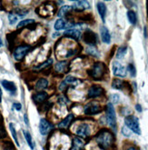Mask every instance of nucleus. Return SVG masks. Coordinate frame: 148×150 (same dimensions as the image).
Segmentation results:
<instances>
[{
  "label": "nucleus",
  "mask_w": 148,
  "mask_h": 150,
  "mask_svg": "<svg viewBox=\"0 0 148 150\" xmlns=\"http://www.w3.org/2000/svg\"><path fill=\"white\" fill-rule=\"evenodd\" d=\"M95 140L101 148L106 150L109 148L114 142V136L108 130H101L95 137Z\"/></svg>",
  "instance_id": "obj_1"
},
{
  "label": "nucleus",
  "mask_w": 148,
  "mask_h": 150,
  "mask_svg": "<svg viewBox=\"0 0 148 150\" xmlns=\"http://www.w3.org/2000/svg\"><path fill=\"white\" fill-rule=\"evenodd\" d=\"M125 124L127 128H129L131 131L137 135H141V128L139 120L135 116H128L125 118Z\"/></svg>",
  "instance_id": "obj_2"
},
{
  "label": "nucleus",
  "mask_w": 148,
  "mask_h": 150,
  "mask_svg": "<svg viewBox=\"0 0 148 150\" xmlns=\"http://www.w3.org/2000/svg\"><path fill=\"white\" fill-rule=\"evenodd\" d=\"M106 119L109 126L114 131H116V117L114 105L111 102H109L106 105Z\"/></svg>",
  "instance_id": "obj_3"
},
{
  "label": "nucleus",
  "mask_w": 148,
  "mask_h": 150,
  "mask_svg": "<svg viewBox=\"0 0 148 150\" xmlns=\"http://www.w3.org/2000/svg\"><path fill=\"white\" fill-rule=\"evenodd\" d=\"M30 49H31V47L29 45H23V46L17 47L15 49L14 54H13L15 59L16 60H21L29 52Z\"/></svg>",
  "instance_id": "obj_4"
},
{
  "label": "nucleus",
  "mask_w": 148,
  "mask_h": 150,
  "mask_svg": "<svg viewBox=\"0 0 148 150\" xmlns=\"http://www.w3.org/2000/svg\"><path fill=\"white\" fill-rule=\"evenodd\" d=\"M104 74V66L103 63H95L91 70V76L94 79H100Z\"/></svg>",
  "instance_id": "obj_5"
},
{
  "label": "nucleus",
  "mask_w": 148,
  "mask_h": 150,
  "mask_svg": "<svg viewBox=\"0 0 148 150\" xmlns=\"http://www.w3.org/2000/svg\"><path fill=\"white\" fill-rule=\"evenodd\" d=\"M113 73L116 76L118 77H125L126 76V69L125 67L122 65L121 63H119L118 61H114L113 62Z\"/></svg>",
  "instance_id": "obj_6"
},
{
  "label": "nucleus",
  "mask_w": 148,
  "mask_h": 150,
  "mask_svg": "<svg viewBox=\"0 0 148 150\" xmlns=\"http://www.w3.org/2000/svg\"><path fill=\"white\" fill-rule=\"evenodd\" d=\"M83 40L85 43H86L87 45H89L90 47H94L95 44L97 43V34L94 33L93 31L87 29L85 34H84V37H83Z\"/></svg>",
  "instance_id": "obj_7"
},
{
  "label": "nucleus",
  "mask_w": 148,
  "mask_h": 150,
  "mask_svg": "<svg viewBox=\"0 0 148 150\" xmlns=\"http://www.w3.org/2000/svg\"><path fill=\"white\" fill-rule=\"evenodd\" d=\"M100 105L97 103V102H90L87 105H85L84 108V112L85 115H89V116H92V115H95L100 112Z\"/></svg>",
  "instance_id": "obj_8"
},
{
  "label": "nucleus",
  "mask_w": 148,
  "mask_h": 150,
  "mask_svg": "<svg viewBox=\"0 0 148 150\" xmlns=\"http://www.w3.org/2000/svg\"><path fill=\"white\" fill-rule=\"evenodd\" d=\"M79 83H80V81L78 80L77 78L74 77L73 76H67L65 78V80L63 82H61V84L59 86V89L64 90L67 86H76Z\"/></svg>",
  "instance_id": "obj_9"
},
{
  "label": "nucleus",
  "mask_w": 148,
  "mask_h": 150,
  "mask_svg": "<svg viewBox=\"0 0 148 150\" xmlns=\"http://www.w3.org/2000/svg\"><path fill=\"white\" fill-rule=\"evenodd\" d=\"M52 128H53V126H52L51 123L48 122L47 119L42 118L40 120V123H39V131H40L41 135H43V136L47 135L49 132L52 130Z\"/></svg>",
  "instance_id": "obj_10"
},
{
  "label": "nucleus",
  "mask_w": 148,
  "mask_h": 150,
  "mask_svg": "<svg viewBox=\"0 0 148 150\" xmlns=\"http://www.w3.org/2000/svg\"><path fill=\"white\" fill-rule=\"evenodd\" d=\"M75 134L80 137H87L90 135V127L87 124H82L76 128Z\"/></svg>",
  "instance_id": "obj_11"
},
{
  "label": "nucleus",
  "mask_w": 148,
  "mask_h": 150,
  "mask_svg": "<svg viewBox=\"0 0 148 150\" xmlns=\"http://www.w3.org/2000/svg\"><path fill=\"white\" fill-rule=\"evenodd\" d=\"M104 90L100 86H92L88 90L89 98H97L103 94Z\"/></svg>",
  "instance_id": "obj_12"
},
{
  "label": "nucleus",
  "mask_w": 148,
  "mask_h": 150,
  "mask_svg": "<svg viewBox=\"0 0 148 150\" xmlns=\"http://www.w3.org/2000/svg\"><path fill=\"white\" fill-rule=\"evenodd\" d=\"M65 36H68L69 38H75V40L80 39L81 38V30L77 29V28H71V29H67L65 33Z\"/></svg>",
  "instance_id": "obj_13"
},
{
  "label": "nucleus",
  "mask_w": 148,
  "mask_h": 150,
  "mask_svg": "<svg viewBox=\"0 0 148 150\" xmlns=\"http://www.w3.org/2000/svg\"><path fill=\"white\" fill-rule=\"evenodd\" d=\"M100 33H101V38L102 41L106 44H110L111 42V35L109 33V30L106 28V26H102L100 29Z\"/></svg>",
  "instance_id": "obj_14"
},
{
  "label": "nucleus",
  "mask_w": 148,
  "mask_h": 150,
  "mask_svg": "<svg viewBox=\"0 0 148 150\" xmlns=\"http://www.w3.org/2000/svg\"><path fill=\"white\" fill-rule=\"evenodd\" d=\"M97 11L100 15V17L103 22H104L106 20V6L104 2H97Z\"/></svg>",
  "instance_id": "obj_15"
},
{
  "label": "nucleus",
  "mask_w": 148,
  "mask_h": 150,
  "mask_svg": "<svg viewBox=\"0 0 148 150\" xmlns=\"http://www.w3.org/2000/svg\"><path fill=\"white\" fill-rule=\"evenodd\" d=\"M73 8L78 10H85V9H89L90 8V4L87 1H75L73 4Z\"/></svg>",
  "instance_id": "obj_16"
},
{
  "label": "nucleus",
  "mask_w": 148,
  "mask_h": 150,
  "mask_svg": "<svg viewBox=\"0 0 148 150\" xmlns=\"http://www.w3.org/2000/svg\"><path fill=\"white\" fill-rule=\"evenodd\" d=\"M73 119H74V115L73 114L68 115V116L66 118H64L62 121L59 123V124H58V127L59 128H63V129L67 128L69 127V125L71 124V122H72Z\"/></svg>",
  "instance_id": "obj_17"
},
{
  "label": "nucleus",
  "mask_w": 148,
  "mask_h": 150,
  "mask_svg": "<svg viewBox=\"0 0 148 150\" xmlns=\"http://www.w3.org/2000/svg\"><path fill=\"white\" fill-rule=\"evenodd\" d=\"M1 85L3 87H5V89L9 91L11 93H15L16 91V86L13 82L7 81V80H1Z\"/></svg>",
  "instance_id": "obj_18"
},
{
  "label": "nucleus",
  "mask_w": 148,
  "mask_h": 150,
  "mask_svg": "<svg viewBox=\"0 0 148 150\" xmlns=\"http://www.w3.org/2000/svg\"><path fill=\"white\" fill-rule=\"evenodd\" d=\"M48 81L47 80V79H45V78H41V79H39V80L37 81V83L36 84V89L37 90V91H42V90H44V89H46V88L48 86Z\"/></svg>",
  "instance_id": "obj_19"
},
{
  "label": "nucleus",
  "mask_w": 148,
  "mask_h": 150,
  "mask_svg": "<svg viewBox=\"0 0 148 150\" xmlns=\"http://www.w3.org/2000/svg\"><path fill=\"white\" fill-rule=\"evenodd\" d=\"M47 98V94L46 92H39L37 93V95H35L33 96V99L35 102H37V103H41L43 101H45Z\"/></svg>",
  "instance_id": "obj_20"
},
{
  "label": "nucleus",
  "mask_w": 148,
  "mask_h": 150,
  "mask_svg": "<svg viewBox=\"0 0 148 150\" xmlns=\"http://www.w3.org/2000/svg\"><path fill=\"white\" fill-rule=\"evenodd\" d=\"M55 29L56 31H59V30H62V29H65L66 28V22L62 19V18H59L56 21L55 23Z\"/></svg>",
  "instance_id": "obj_21"
},
{
  "label": "nucleus",
  "mask_w": 148,
  "mask_h": 150,
  "mask_svg": "<svg viewBox=\"0 0 148 150\" xmlns=\"http://www.w3.org/2000/svg\"><path fill=\"white\" fill-rule=\"evenodd\" d=\"M23 134H24V137H25V140H27V142L29 147L33 150L34 147H35V145H34V143H33V139H32V137H31L30 133H29L28 131H27V130H24V131H23Z\"/></svg>",
  "instance_id": "obj_22"
},
{
  "label": "nucleus",
  "mask_w": 148,
  "mask_h": 150,
  "mask_svg": "<svg viewBox=\"0 0 148 150\" xmlns=\"http://www.w3.org/2000/svg\"><path fill=\"white\" fill-rule=\"evenodd\" d=\"M127 53V47L126 46H122L118 48L116 52V58L117 59H122Z\"/></svg>",
  "instance_id": "obj_23"
},
{
  "label": "nucleus",
  "mask_w": 148,
  "mask_h": 150,
  "mask_svg": "<svg viewBox=\"0 0 148 150\" xmlns=\"http://www.w3.org/2000/svg\"><path fill=\"white\" fill-rule=\"evenodd\" d=\"M127 18L129 20V22L131 23L132 25H135L137 22V16L135 11L133 10H129L127 12Z\"/></svg>",
  "instance_id": "obj_24"
},
{
  "label": "nucleus",
  "mask_w": 148,
  "mask_h": 150,
  "mask_svg": "<svg viewBox=\"0 0 148 150\" xmlns=\"http://www.w3.org/2000/svg\"><path fill=\"white\" fill-rule=\"evenodd\" d=\"M66 65H67V62H66V61H61V62H58L57 64H56L55 68H56V70L57 72L62 73V72H64L65 70H66Z\"/></svg>",
  "instance_id": "obj_25"
},
{
  "label": "nucleus",
  "mask_w": 148,
  "mask_h": 150,
  "mask_svg": "<svg viewBox=\"0 0 148 150\" xmlns=\"http://www.w3.org/2000/svg\"><path fill=\"white\" fill-rule=\"evenodd\" d=\"M83 146H84V144H83L82 141L79 138L76 137L73 141V148H72V150H79V149H81L83 147Z\"/></svg>",
  "instance_id": "obj_26"
},
{
  "label": "nucleus",
  "mask_w": 148,
  "mask_h": 150,
  "mask_svg": "<svg viewBox=\"0 0 148 150\" xmlns=\"http://www.w3.org/2000/svg\"><path fill=\"white\" fill-rule=\"evenodd\" d=\"M52 63H53V59H52V58H49L48 60L46 61V62H44L43 64H40L39 66L36 67L34 69H35V70H43V69H45L46 67H49L50 65H52Z\"/></svg>",
  "instance_id": "obj_27"
},
{
  "label": "nucleus",
  "mask_w": 148,
  "mask_h": 150,
  "mask_svg": "<svg viewBox=\"0 0 148 150\" xmlns=\"http://www.w3.org/2000/svg\"><path fill=\"white\" fill-rule=\"evenodd\" d=\"M112 87L115 88V89L121 90V89H123V87H124V83L122 80H119V79H115L112 83Z\"/></svg>",
  "instance_id": "obj_28"
},
{
  "label": "nucleus",
  "mask_w": 148,
  "mask_h": 150,
  "mask_svg": "<svg viewBox=\"0 0 148 150\" xmlns=\"http://www.w3.org/2000/svg\"><path fill=\"white\" fill-rule=\"evenodd\" d=\"M9 129H10V131H11V134H12V136H13V138H14V140H15V142H16V146H19V142H18V139H17L16 131L15 127H14V125L12 124V123H10V124H9Z\"/></svg>",
  "instance_id": "obj_29"
},
{
  "label": "nucleus",
  "mask_w": 148,
  "mask_h": 150,
  "mask_svg": "<svg viewBox=\"0 0 148 150\" xmlns=\"http://www.w3.org/2000/svg\"><path fill=\"white\" fill-rule=\"evenodd\" d=\"M86 52H87L89 55H91L93 57H98L100 56L99 52L97 51V49L95 48L94 47H87V48H86Z\"/></svg>",
  "instance_id": "obj_30"
},
{
  "label": "nucleus",
  "mask_w": 148,
  "mask_h": 150,
  "mask_svg": "<svg viewBox=\"0 0 148 150\" xmlns=\"http://www.w3.org/2000/svg\"><path fill=\"white\" fill-rule=\"evenodd\" d=\"M72 9V6H63L62 7L60 8V10H59V12H58V16L60 17V16H63L66 13H67L68 11H70Z\"/></svg>",
  "instance_id": "obj_31"
},
{
  "label": "nucleus",
  "mask_w": 148,
  "mask_h": 150,
  "mask_svg": "<svg viewBox=\"0 0 148 150\" xmlns=\"http://www.w3.org/2000/svg\"><path fill=\"white\" fill-rule=\"evenodd\" d=\"M33 23H35L34 19H25V20H22V21H20L18 24H17V28H23V26L33 24Z\"/></svg>",
  "instance_id": "obj_32"
},
{
  "label": "nucleus",
  "mask_w": 148,
  "mask_h": 150,
  "mask_svg": "<svg viewBox=\"0 0 148 150\" xmlns=\"http://www.w3.org/2000/svg\"><path fill=\"white\" fill-rule=\"evenodd\" d=\"M127 69H128V71L130 73V76H131L132 77H135L136 76V69H135V66L133 64L128 65Z\"/></svg>",
  "instance_id": "obj_33"
},
{
  "label": "nucleus",
  "mask_w": 148,
  "mask_h": 150,
  "mask_svg": "<svg viewBox=\"0 0 148 150\" xmlns=\"http://www.w3.org/2000/svg\"><path fill=\"white\" fill-rule=\"evenodd\" d=\"M8 20H9L11 25H14L17 21V16L15 14H9L8 15Z\"/></svg>",
  "instance_id": "obj_34"
},
{
  "label": "nucleus",
  "mask_w": 148,
  "mask_h": 150,
  "mask_svg": "<svg viewBox=\"0 0 148 150\" xmlns=\"http://www.w3.org/2000/svg\"><path fill=\"white\" fill-rule=\"evenodd\" d=\"M122 133H123V135L125 136V137H130V136H131V132H130V129L127 128L126 127H124L123 128H122Z\"/></svg>",
  "instance_id": "obj_35"
},
{
  "label": "nucleus",
  "mask_w": 148,
  "mask_h": 150,
  "mask_svg": "<svg viewBox=\"0 0 148 150\" xmlns=\"http://www.w3.org/2000/svg\"><path fill=\"white\" fill-rule=\"evenodd\" d=\"M111 100L112 102H114V103H117L119 101V96L118 95H112L111 96Z\"/></svg>",
  "instance_id": "obj_36"
},
{
  "label": "nucleus",
  "mask_w": 148,
  "mask_h": 150,
  "mask_svg": "<svg viewBox=\"0 0 148 150\" xmlns=\"http://www.w3.org/2000/svg\"><path fill=\"white\" fill-rule=\"evenodd\" d=\"M13 108H14L16 110H17V111H20L21 108H22V105H21L20 103H14V104H13Z\"/></svg>",
  "instance_id": "obj_37"
},
{
  "label": "nucleus",
  "mask_w": 148,
  "mask_h": 150,
  "mask_svg": "<svg viewBox=\"0 0 148 150\" xmlns=\"http://www.w3.org/2000/svg\"><path fill=\"white\" fill-rule=\"evenodd\" d=\"M4 137H6V131H5V128L0 126V138H3Z\"/></svg>",
  "instance_id": "obj_38"
},
{
  "label": "nucleus",
  "mask_w": 148,
  "mask_h": 150,
  "mask_svg": "<svg viewBox=\"0 0 148 150\" xmlns=\"http://www.w3.org/2000/svg\"><path fill=\"white\" fill-rule=\"evenodd\" d=\"M135 109H136L138 112H142V107H141V105H139V104L135 105Z\"/></svg>",
  "instance_id": "obj_39"
},
{
  "label": "nucleus",
  "mask_w": 148,
  "mask_h": 150,
  "mask_svg": "<svg viewBox=\"0 0 148 150\" xmlns=\"http://www.w3.org/2000/svg\"><path fill=\"white\" fill-rule=\"evenodd\" d=\"M25 124H27V126L29 125V122H28V118H27V115H25Z\"/></svg>",
  "instance_id": "obj_40"
},
{
  "label": "nucleus",
  "mask_w": 148,
  "mask_h": 150,
  "mask_svg": "<svg viewBox=\"0 0 148 150\" xmlns=\"http://www.w3.org/2000/svg\"><path fill=\"white\" fill-rule=\"evenodd\" d=\"M1 101H2V90L0 88V103H1Z\"/></svg>",
  "instance_id": "obj_41"
},
{
  "label": "nucleus",
  "mask_w": 148,
  "mask_h": 150,
  "mask_svg": "<svg viewBox=\"0 0 148 150\" xmlns=\"http://www.w3.org/2000/svg\"><path fill=\"white\" fill-rule=\"evenodd\" d=\"M126 150H136V148H135V147H133V146H131V147H128Z\"/></svg>",
  "instance_id": "obj_42"
},
{
  "label": "nucleus",
  "mask_w": 148,
  "mask_h": 150,
  "mask_svg": "<svg viewBox=\"0 0 148 150\" xmlns=\"http://www.w3.org/2000/svg\"><path fill=\"white\" fill-rule=\"evenodd\" d=\"M2 45H3V44H2V40H1V38H0V47H2Z\"/></svg>",
  "instance_id": "obj_43"
}]
</instances>
